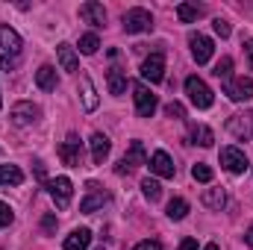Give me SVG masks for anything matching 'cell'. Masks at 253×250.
<instances>
[{
    "label": "cell",
    "mask_w": 253,
    "mask_h": 250,
    "mask_svg": "<svg viewBox=\"0 0 253 250\" xmlns=\"http://www.w3.org/2000/svg\"><path fill=\"white\" fill-rule=\"evenodd\" d=\"M21 59V36L12 27H0V65L12 71Z\"/></svg>",
    "instance_id": "obj_1"
},
{
    "label": "cell",
    "mask_w": 253,
    "mask_h": 250,
    "mask_svg": "<svg viewBox=\"0 0 253 250\" xmlns=\"http://www.w3.org/2000/svg\"><path fill=\"white\" fill-rule=\"evenodd\" d=\"M186 94H189V100L197 106V109H209L212 106V88L200 80V77H189L186 80Z\"/></svg>",
    "instance_id": "obj_2"
},
{
    "label": "cell",
    "mask_w": 253,
    "mask_h": 250,
    "mask_svg": "<svg viewBox=\"0 0 253 250\" xmlns=\"http://www.w3.org/2000/svg\"><path fill=\"white\" fill-rule=\"evenodd\" d=\"M132 100H135V112L141 115V118H153V112H156V94L144 85V83H135L132 85Z\"/></svg>",
    "instance_id": "obj_3"
},
{
    "label": "cell",
    "mask_w": 253,
    "mask_h": 250,
    "mask_svg": "<svg viewBox=\"0 0 253 250\" xmlns=\"http://www.w3.org/2000/svg\"><path fill=\"white\" fill-rule=\"evenodd\" d=\"M124 30L126 33H147V30H153V15L147 9H141V6L129 9V12H124Z\"/></svg>",
    "instance_id": "obj_4"
},
{
    "label": "cell",
    "mask_w": 253,
    "mask_h": 250,
    "mask_svg": "<svg viewBox=\"0 0 253 250\" xmlns=\"http://www.w3.org/2000/svg\"><path fill=\"white\" fill-rule=\"evenodd\" d=\"M59 159H62L68 168H80L83 165V147H80V135L77 132H71L62 144H59Z\"/></svg>",
    "instance_id": "obj_5"
},
{
    "label": "cell",
    "mask_w": 253,
    "mask_h": 250,
    "mask_svg": "<svg viewBox=\"0 0 253 250\" xmlns=\"http://www.w3.org/2000/svg\"><path fill=\"white\" fill-rule=\"evenodd\" d=\"M103 203H109V194L97 186V183H88V186H85V197L80 200V212L91 215V212L103 209Z\"/></svg>",
    "instance_id": "obj_6"
},
{
    "label": "cell",
    "mask_w": 253,
    "mask_h": 250,
    "mask_svg": "<svg viewBox=\"0 0 253 250\" xmlns=\"http://www.w3.org/2000/svg\"><path fill=\"white\" fill-rule=\"evenodd\" d=\"M138 165H147V153H144V144H141V141H132L115 171H118V174H129V171L138 168Z\"/></svg>",
    "instance_id": "obj_7"
},
{
    "label": "cell",
    "mask_w": 253,
    "mask_h": 250,
    "mask_svg": "<svg viewBox=\"0 0 253 250\" xmlns=\"http://www.w3.org/2000/svg\"><path fill=\"white\" fill-rule=\"evenodd\" d=\"M47 191H50V197H53V203H56L59 209H68V206H71L74 186H71L68 177H56V180H50V183H47Z\"/></svg>",
    "instance_id": "obj_8"
},
{
    "label": "cell",
    "mask_w": 253,
    "mask_h": 250,
    "mask_svg": "<svg viewBox=\"0 0 253 250\" xmlns=\"http://www.w3.org/2000/svg\"><path fill=\"white\" fill-rule=\"evenodd\" d=\"M227 132L242 138V141H253V109L245 112V115H233L227 121Z\"/></svg>",
    "instance_id": "obj_9"
},
{
    "label": "cell",
    "mask_w": 253,
    "mask_h": 250,
    "mask_svg": "<svg viewBox=\"0 0 253 250\" xmlns=\"http://www.w3.org/2000/svg\"><path fill=\"white\" fill-rule=\"evenodd\" d=\"M221 165H224L230 174H245L251 162H248L245 150H239V147H224V150H221Z\"/></svg>",
    "instance_id": "obj_10"
},
{
    "label": "cell",
    "mask_w": 253,
    "mask_h": 250,
    "mask_svg": "<svg viewBox=\"0 0 253 250\" xmlns=\"http://www.w3.org/2000/svg\"><path fill=\"white\" fill-rule=\"evenodd\" d=\"M189 44H191V56H194L197 65H206L209 59H212V50H215L212 39H206V36H200V33H191Z\"/></svg>",
    "instance_id": "obj_11"
},
{
    "label": "cell",
    "mask_w": 253,
    "mask_h": 250,
    "mask_svg": "<svg viewBox=\"0 0 253 250\" xmlns=\"http://www.w3.org/2000/svg\"><path fill=\"white\" fill-rule=\"evenodd\" d=\"M224 94L230 97V100H251L253 97V80L248 77H239V80H227L224 83Z\"/></svg>",
    "instance_id": "obj_12"
},
{
    "label": "cell",
    "mask_w": 253,
    "mask_h": 250,
    "mask_svg": "<svg viewBox=\"0 0 253 250\" xmlns=\"http://www.w3.org/2000/svg\"><path fill=\"white\" fill-rule=\"evenodd\" d=\"M141 77L150 80V83H162V80H165V56H162L159 50L150 53V56L141 62Z\"/></svg>",
    "instance_id": "obj_13"
},
{
    "label": "cell",
    "mask_w": 253,
    "mask_h": 250,
    "mask_svg": "<svg viewBox=\"0 0 253 250\" xmlns=\"http://www.w3.org/2000/svg\"><path fill=\"white\" fill-rule=\"evenodd\" d=\"M9 118H12L15 126H30L36 118H39V106H33V103H27V100H24V103H15Z\"/></svg>",
    "instance_id": "obj_14"
},
{
    "label": "cell",
    "mask_w": 253,
    "mask_h": 250,
    "mask_svg": "<svg viewBox=\"0 0 253 250\" xmlns=\"http://www.w3.org/2000/svg\"><path fill=\"white\" fill-rule=\"evenodd\" d=\"M80 18H83L85 24H91V27H103V24H106V9H103L100 3L88 0V3L80 6Z\"/></svg>",
    "instance_id": "obj_15"
},
{
    "label": "cell",
    "mask_w": 253,
    "mask_h": 250,
    "mask_svg": "<svg viewBox=\"0 0 253 250\" xmlns=\"http://www.w3.org/2000/svg\"><path fill=\"white\" fill-rule=\"evenodd\" d=\"M150 171L156 174V177H165V180H171L174 177V162H171V156L165 153V150H156L153 156H150Z\"/></svg>",
    "instance_id": "obj_16"
},
{
    "label": "cell",
    "mask_w": 253,
    "mask_h": 250,
    "mask_svg": "<svg viewBox=\"0 0 253 250\" xmlns=\"http://www.w3.org/2000/svg\"><path fill=\"white\" fill-rule=\"evenodd\" d=\"M88 144H91V162H94V165H103V162L109 159V150H112L109 138H106L103 132H94Z\"/></svg>",
    "instance_id": "obj_17"
},
{
    "label": "cell",
    "mask_w": 253,
    "mask_h": 250,
    "mask_svg": "<svg viewBox=\"0 0 253 250\" xmlns=\"http://www.w3.org/2000/svg\"><path fill=\"white\" fill-rule=\"evenodd\" d=\"M36 85H39L42 91H53V88L59 85V77H56V68H53V65H42V68L36 71Z\"/></svg>",
    "instance_id": "obj_18"
},
{
    "label": "cell",
    "mask_w": 253,
    "mask_h": 250,
    "mask_svg": "<svg viewBox=\"0 0 253 250\" xmlns=\"http://www.w3.org/2000/svg\"><path fill=\"white\" fill-rule=\"evenodd\" d=\"M80 91H83V106L85 112H94L97 109V91H94V83L88 77H80Z\"/></svg>",
    "instance_id": "obj_19"
},
{
    "label": "cell",
    "mask_w": 253,
    "mask_h": 250,
    "mask_svg": "<svg viewBox=\"0 0 253 250\" xmlns=\"http://www.w3.org/2000/svg\"><path fill=\"white\" fill-rule=\"evenodd\" d=\"M88 245H91V233H88L85 227L74 230V233L65 239V250H85Z\"/></svg>",
    "instance_id": "obj_20"
},
{
    "label": "cell",
    "mask_w": 253,
    "mask_h": 250,
    "mask_svg": "<svg viewBox=\"0 0 253 250\" xmlns=\"http://www.w3.org/2000/svg\"><path fill=\"white\" fill-rule=\"evenodd\" d=\"M200 200H203V206L206 209H221L224 203H227V194H224V188H206L203 194H200Z\"/></svg>",
    "instance_id": "obj_21"
},
{
    "label": "cell",
    "mask_w": 253,
    "mask_h": 250,
    "mask_svg": "<svg viewBox=\"0 0 253 250\" xmlns=\"http://www.w3.org/2000/svg\"><path fill=\"white\" fill-rule=\"evenodd\" d=\"M24 174L18 165H0V186H21Z\"/></svg>",
    "instance_id": "obj_22"
},
{
    "label": "cell",
    "mask_w": 253,
    "mask_h": 250,
    "mask_svg": "<svg viewBox=\"0 0 253 250\" xmlns=\"http://www.w3.org/2000/svg\"><path fill=\"white\" fill-rule=\"evenodd\" d=\"M56 56H59L62 71H77V68H80L77 53H74V47H71V44H59V47H56Z\"/></svg>",
    "instance_id": "obj_23"
},
{
    "label": "cell",
    "mask_w": 253,
    "mask_h": 250,
    "mask_svg": "<svg viewBox=\"0 0 253 250\" xmlns=\"http://www.w3.org/2000/svg\"><path fill=\"white\" fill-rule=\"evenodd\" d=\"M109 91L112 94H124L126 91V74L121 71V68H109Z\"/></svg>",
    "instance_id": "obj_24"
},
{
    "label": "cell",
    "mask_w": 253,
    "mask_h": 250,
    "mask_svg": "<svg viewBox=\"0 0 253 250\" xmlns=\"http://www.w3.org/2000/svg\"><path fill=\"white\" fill-rule=\"evenodd\" d=\"M200 15H203V6H197V3H180V6H177V18H180L183 24L197 21Z\"/></svg>",
    "instance_id": "obj_25"
},
{
    "label": "cell",
    "mask_w": 253,
    "mask_h": 250,
    "mask_svg": "<svg viewBox=\"0 0 253 250\" xmlns=\"http://www.w3.org/2000/svg\"><path fill=\"white\" fill-rule=\"evenodd\" d=\"M186 215H189V203H186L183 197H174V200L168 203V218H171V221H183Z\"/></svg>",
    "instance_id": "obj_26"
},
{
    "label": "cell",
    "mask_w": 253,
    "mask_h": 250,
    "mask_svg": "<svg viewBox=\"0 0 253 250\" xmlns=\"http://www.w3.org/2000/svg\"><path fill=\"white\" fill-rule=\"evenodd\" d=\"M191 138H194V144H200V147H212V141H215V132L209 129V126H194L191 129Z\"/></svg>",
    "instance_id": "obj_27"
},
{
    "label": "cell",
    "mask_w": 253,
    "mask_h": 250,
    "mask_svg": "<svg viewBox=\"0 0 253 250\" xmlns=\"http://www.w3.org/2000/svg\"><path fill=\"white\" fill-rule=\"evenodd\" d=\"M141 191H144V197H147L150 203L162 197V186H159V180H150V177H147V180H141Z\"/></svg>",
    "instance_id": "obj_28"
},
{
    "label": "cell",
    "mask_w": 253,
    "mask_h": 250,
    "mask_svg": "<svg viewBox=\"0 0 253 250\" xmlns=\"http://www.w3.org/2000/svg\"><path fill=\"white\" fill-rule=\"evenodd\" d=\"M97 47H100V39H97L94 33H85V36L80 39V50H83L85 56H91V53H97Z\"/></svg>",
    "instance_id": "obj_29"
},
{
    "label": "cell",
    "mask_w": 253,
    "mask_h": 250,
    "mask_svg": "<svg viewBox=\"0 0 253 250\" xmlns=\"http://www.w3.org/2000/svg\"><path fill=\"white\" fill-rule=\"evenodd\" d=\"M191 177H194L197 183H212V177H215V174H212V168H209L206 162H197V165L191 168Z\"/></svg>",
    "instance_id": "obj_30"
},
{
    "label": "cell",
    "mask_w": 253,
    "mask_h": 250,
    "mask_svg": "<svg viewBox=\"0 0 253 250\" xmlns=\"http://www.w3.org/2000/svg\"><path fill=\"white\" fill-rule=\"evenodd\" d=\"M212 74H215L218 80H224V83H227V80L233 77V59H230V56H224L221 62L215 65V71H212Z\"/></svg>",
    "instance_id": "obj_31"
},
{
    "label": "cell",
    "mask_w": 253,
    "mask_h": 250,
    "mask_svg": "<svg viewBox=\"0 0 253 250\" xmlns=\"http://www.w3.org/2000/svg\"><path fill=\"white\" fill-rule=\"evenodd\" d=\"M165 115H168V118L183 121V118H186V109H183V103H177V100H174V103H168V106H165Z\"/></svg>",
    "instance_id": "obj_32"
},
{
    "label": "cell",
    "mask_w": 253,
    "mask_h": 250,
    "mask_svg": "<svg viewBox=\"0 0 253 250\" xmlns=\"http://www.w3.org/2000/svg\"><path fill=\"white\" fill-rule=\"evenodd\" d=\"M212 27H215V33H218L221 39H227V36L233 33V30H230V24H227L224 18H215V24H212Z\"/></svg>",
    "instance_id": "obj_33"
},
{
    "label": "cell",
    "mask_w": 253,
    "mask_h": 250,
    "mask_svg": "<svg viewBox=\"0 0 253 250\" xmlns=\"http://www.w3.org/2000/svg\"><path fill=\"white\" fill-rule=\"evenodd\" d=\"M9 224H12V209L0 200V230H3V227H9Z\"/></svg>",
    "instance_id": "obj_34"
},
{
    "label": "cell",
    "mask_w": 253,
    "mask_h": 250,
    "mask_svg": "<svg viewBox=\"0 0 253 250\" xmlns=\"http://www.w3.org/2000/svg\"><path fill=\"white\" fill-rule=\"evenodd\" d=\"M132 250H162V245H159L156 239H144V242H138Z\"/></svg>",
    "instance_id": "obj_35"
},
{
    "label": "cell",
    "mask_w": 253,
    "mask_h": 250,
    "mask_svg": "<svg viewBox=\"0 0 253 250\" xmlns=\"http://www.w3.org/2000/svg\"><path fill=\"white\" fill-rule=\"evenodd\" d=\"M177 250H197V242H194V239H183V245Z\"/></svg>",
    "instance_id": "obj_36"
},
{
    "label": "cell",
    "mask_w": 253,
    "mask_h": 250,
    "mask_svg": "<svg viewBox=\"0 0 253 250\" xmlns=\"http://www.w3.org/2000/svg\"><path fill=\"white\" fill-rule=\"evenodd\" d=\"M245 53H248V62H251V68H253V39L245 42Z\"/></svg>",
    "instance_id": "obj_37"
},
{
    "label": "cell",
    "mask_w": 253,
    "mask_h": 250,
    "mask_svg": "<svg viewBox=\"0 0 253 250\" xmlns=\"http://www.w3.org/2000/svg\"><path fill=\"white\" fill-rule=\"evenodd\" d=\"M44 230H47V233H53V230H56V218H53V215H47V218H44Z\"/></svg>",
    "instance_id": "obj_38"
},
{
    "label": "cell",
    "mask_w": 253,
    "mask_h": 250,
    "mask_svg": "<svg viewBox=\"0 0 253 250\" xmlns=\"http://www.w3.org/2000/svg\"><path fill=\"white\" fill-rule=\"evenodd\" d=\"M245 242H248V248H253V224L248 227V233H245Z\"/></svg>",
    "instance_id": "obj_39"
},
{
    "label": "cell",
    "mask_w": 253,
    "mask_h": 250,
    "mask_svg": "<svg viewBox=\"0 0 253 250\" xmlns=\"http://www.w3.org/2000/svg\"><path fill=\"white\" fill-rule=\"evenodd\" d=\"M36 174H39V177L44 180V162H36Z\"/></svg>",
    "instance_id": "obj_40"
},
{
    "label": "cell",
    "mask_w": 253,
    "mask_h": 250,
    "mask_svg": "<svg viewBox=\"0 0 253 250\" xmlns=\"http://www.w3.org/2000/svg\"><path fill=\"white\" fill-rule=\"evenodd\" d=\"M203 250H218V245H206Z\"/></svg>",
    "instance_id": "obj_41"
},
{
    "label": "cell",
    "mask_w": 253,
    "mask_h": 250,
    "mask_svg": "<svg viewBox=\"0 0 253 250\" xmlns=\"http://www.w3.org/2000/svg\"><path fill=\"white\" fill-rule=\"evenodd\" d=\"M0 106H3V100H0Z\"/></svg>",
    "instance_id": "obj_42"
}]
</instances>
